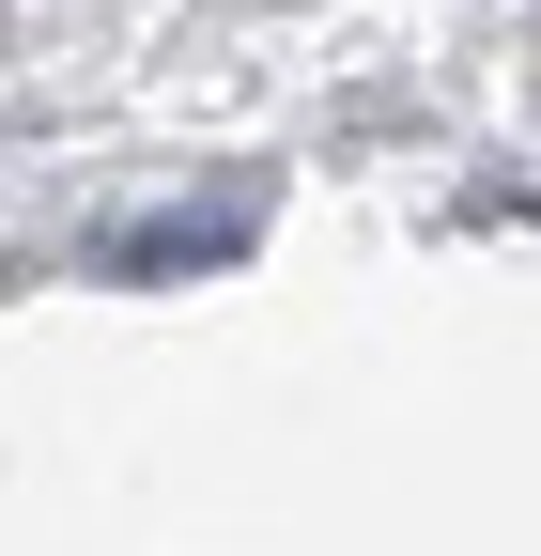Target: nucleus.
I'll use <instances>...</instances> for the list:
<instances>
[{
  "instance_id": "f257e3e1",
  "label": "nucleus",
  "mask_w": 541,
  "mask_h": 556,
  "mask_svg": "<svg viewBox=\"0 0 541 556\" xmlns=\"http://www.w3.org/2000/svg\"><path fill=\"white\" fill-rule=\"evenodd\" d=\"M248 248V201H186V217H155V232H109V263L124 278H171V263H232Z\"/></svg>"
}]
</instances>
